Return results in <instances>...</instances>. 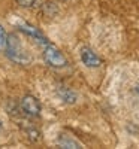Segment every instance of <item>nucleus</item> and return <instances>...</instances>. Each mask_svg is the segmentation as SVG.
I'll use <instances>...</instances> for the list:
<instances>
[{"label":"nucleus","instance_id":"nucleus-5","mask_svg":"<svg viewBox=\"0 0 139 149\" xmlns=\"http://www.w3.org/2000/svg\"><path fill=\"white\" fill-rule=\"evenodd\" d=\"M55 94H57V97L60 98V100L63 103H66V104H75L78 102V94L72 88H69V86L58 85L55 88Z\"/></svg>","mask_w":139,"mask_h":149},{"label":"nucleus","instance_id":"nucleus-11","mask_svg":"<svg viewBox=\"0 0 139 149\" xmlns=\"http://www.w3.org/2000/svg\"><path fill=\"white\" fill-rule=\"evenodd\" d=\"M2 131H3V124H2V121H0V134H2Z\"/></svg>","mask_w":139,"mask_h":149},{"label":"nucleus","instance_id":"nucleus-6","mask_svg":"<svg viewBox=\"0 0 139 149\" xmlns=\"http://www.w3.org/2000/svg\"><path fill=\"white\" fill-rule=\"evenodd\" d=\"M55 143H57V146H60L63 149H81V148H84L81 142L73 139L69 134H60Z\"/></svg>","mask_w":139,"mask_h":149},{"label":"nucleus","instance_id":"nucleus-9","mask_svg":"<svg viewBox=\"0 0 139 149\" xmlns=\"http://www.w3.org/2000/svg\"><path fill=\"white\" fill-rule=\"evenodd\" d=\"M27 136H29V139L32 140V142H37L41 139V133L37 131L36 128H29L27 130Z\"/></svg>","mask_w":139,"mask_h":149},{"label":"nucleus","instance_id":"nucleus-3","mask_svg":"<svg viewBox=\"0 0 139 149\" xmlns=\"http://www.w3.org/2000/svg\"><path fill=\"white\" fill-rule=\"evenodd\" d=\"M20 107H21V110L24 112V115H27V116H30V118L39 116V115H41V110H42L39 100H37L34 95H30V94L24 95V97L21 98Z\"/></svg>","mask_w":139,"mask_h":149},{"label":"nucleus","instance_id":"nucleus-7","mask_svg":"<svg viewBox=\"0 0 139 149\" xmlns=\"http://www.w3.org/2000/svg\"><path fill=\"white\" fill-rule=\"evenodd\" d=\"M18 6L26 8V9H33L39 5V0H17Z\"/></svg>","mask_w":139,"mask_h":149},{"label":"nucleus","instance_id":"nucleus-8","mask_svg":"<svg viewBox=\"0 0 139 149\" xmlns=\"http://www.w3.org/2000/svg\"><path fill=\"white\" fill-rule=\"evenodd\" d=\"M6 39H8V33L5 30V27L0 24V51L5 49V45H6Z\"/></svg>","mask_w":139,"mask_h":149},{"label":"nucleus","instance_id":"nucleus-1","mask_svg":"<svg viewBox=\"0 0 139 149\" xmlns=\"http://www.w3.org/2000/svg\"><path fill=\"white\" fill-rule=\"evenodd\" d=\"M5 54L12 63H15L18 66L32 64V55L29 54L26 46L22 45L21 39L18 37V34H15V33L8 34L6 45H5Z\"/></svg>","mask_w":139,"mask_h":149},{"label":"nucleus","instance_id":"nucleus-2","mask_svg":"<svg viewBox=\"0 0 139 149\" xmlns=\"http://www.w3.org/2000/svg\"><path fill=\"white\" fill-rule=\"evenodd\" d=\"M42 58H44L45 64L48 67L55 69V70L66 69L67 64H69L65 54H63L54 43H49V42H46L42 46Z\"/></svg>","mask_w":139,"mask_h":149},{"label":"nucleus","instance_id":"nucleus-10","mask_svg":"<svg viewBox=\"0 0 139 149\" xmlns=\"http://www.w3.org/2000/svg\"><path fill=\"white\" fill-rule=\"evenodd\" d=\"M135 94H136V97L139 98V82L135 85Z\"/></svg>","mask_w":139,"mask_h":149},{"label":"nucleus","instance_id":"nucleus-4","mask_svg":"<svg viewBox=\"0 0 139 149\" xmlns=\"http://www.w3.org/2000/svg\"><path fill=\"white\" fill-rule=\"evenodd\" d=\"M79 58L82 61V64L88 69H97V67H100V64H102L100 57L88 46H82L79 49Z\"/></svg>","mask_w":139,"mask_h":149}]
</instances>
